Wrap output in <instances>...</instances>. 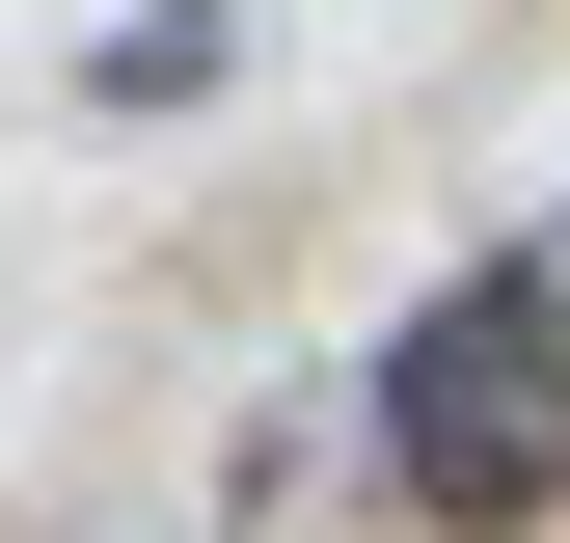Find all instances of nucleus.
Returning <instances> with one entry per match:
<instances>
[{
    "label": "nucleus",
    "instance_id": "f257e3e1",
    "mask_svg": "<svg viewBox=\"0 0 570 543\" xmlns=\"http://www.w3.org/2000/svg\"><path fill=\"white\" fill-rule=\"evenodd\" d=\"M381 462L435 516H543L570 490V272H435L381 354Z\"/></svg>",
    "mask_w": 570,
    "mask_h": 543
}]
</instances>
